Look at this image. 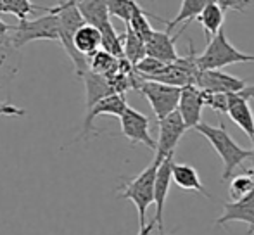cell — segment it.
Masks as SVG:
<instances>
[{"label":"cell","instance_id":"obj_1","mask_svg":"<svg viewBox=\"0 0 254 235\" xmlns=\"http://www.w3.org/2000/svg\"><path fill=\"white\" fill-rule=\"evenodd\" d=\"M194 130L199 131L202 137H206V140L213 145L214 151L218 152V156L223 161V175H221V180L232 178L235 168L242 166L244 161H248V159H254V151L241 147L230 137V133L225 130L223 123H220L218 126H211L207 123H199Z\"/></svg>","mask_w":254,"mask_h":235},{"label":"cell","instance_id":"obj_2","mask_svg":"<svg viewBox=\"0 0 254 235\" xmlns=\"http://www.w3.org/2000/svg\"><path fill=\"white\" fill-rule=\"evenodd\" d=\"M49 9L54 10L59 17V42L66 51V54L69 56L71 62H73L76 76L81 78L87 71H90V66H88V58H85L83 54L76 51L73 40L76 31L85 24L83 16H81L76 2L57 3V5L49 7Z\"/></svg>","mask_w":254,"mask_h":235},{"label":"cell","instance_id":"obj_3","mask_svg":"<svg viewBox=\"0 0 254 235\" xmlns=\"http://www.w3.org/2000/svg\"><path fill=\"white\" fill-rule=\"evenodd\" d=\"M164 158L156 156L154 161L147 166L145 170H142L135 178L125 181L120 187V197L121 199H130L135 204L138 211V225H145V215H147V208L154 204V185H156V175L159 165Z\"/></svg>","mask_w":254,"mask_h":235},{"label":"cell","instance_id":"obj_4","mask_svg":"<svg viewBox=\"0 0 254 235\" xmlns=\"http://www.w3.org/2000/svg\"><path fill=\"white\" fill-rule=\"evenodd\" d=\"M44 16L23 19L14 26L12 40L17 49H23L35 40H59V17L49 7H42Z\"/></svg>","mask_w":254,"mask_h":235},{"label":"cell","instance_id":"obj_5","mask_svg":"<svg viewBox=\"0 0 254 235\" xmlns=\"http://www.w3.org/2000/svg\"><path fill=\"white\" fill-rule=\"evenodd\" d=\"M199 67L202 71L206 69H221L225 66L230 64H239V62H254V56L241 52L239 49H235L230 44V40L227 38L225 31H218L206 45V51L197 58Z\"/></svg>","mask_w":254,"mask_h":235},{"label":"cell","instance_id":"obj_6","mask_svg":"<svg viewBox=\"0 0 254 235\" xmlns=\"http://www.w3.org/2000/svg\"><path fill=\"white\" fill-rule=\"evenodd\" d=\"M137 90L149 101L157 119H163V118H166L168 115H171V113L178 109L182 87H173V85L161 83V81L145 80V78L140 76L137 83Z\"/></svg>","mask_w":254,"mask_h":235},{"label":"cell","instance_id":"obj_7","mask_svg":"<svg viewBox=\"0 0 254 235\" xmlns=\"http://www.w3.org/2000/svg\"><path fill=\"white\" fill-rule=\"evenodd\" d=\"M120 121H121V133L131 144H144L149 149L156 151L157 142L154 140L151 135V121H149L147 116L128 106L123 115L120 116Z\"/></svg>","mask_w":254,"mask_h":235},{"label":"cell","instance_id":"obj_8","mask_svg":"<svg viewBox=\"0 0 254 235\" xmlns=\"http://www.w3.org/2000/svg\"><path fill=\"white\" fill-rule=\"evenodd\" d=\"M159 121V137H157V149L156 156L166 158V156H173L175 149H177L180 138L187 131V124H185L184 118H182L180 111H173Z\"/></svg>","mask_w":254,"mask_h":235},{"label":"cell","instance_id":"obj_9","mask_svg":"<svg viewBox=\"0 0 254 235\" xmlns=\"http://www.w3.org/2000/svg\"><path fill=\"white\" fill-rule=\"evenodd\" d=\"M173 156H166V158L161 161L159 170H157L156 175V185H154V204H156V220L157 223V230L159 234H163L164 230V220H163V213H164V204H166L168 194H170V187L171 181H173Z\"/></svg>","mask_w":254,"mask_h":235},{"label":"cell","instance_id":"obj_10","mask_svg":"<svg viewBox=\"0 0 254 235\" xmlns=\"http://www.w3.org/2000/svg\"><path fill=\"white\" fill-rule=\"evenodd\" d=\"M230 222H244L248 235H254V190L239 201H230L223 204V215L216 220L218 227H223Z\"/></svg>","mask_w":254,"mask_h":235},{"label":"cell","instance_id":"obj_11","mask_svg":"<svg viewBox=\"0 0 254 235\" xmlns=\"http://www.w3.org/2000/svg\"><path fill=\"white\" fill-rule=\"evenodd\" d=\"M127 108H128V102L125 99V94H113L101 99L97 104L92 106L90 109H87V115H85V121H83V130H81L80 137L81 138L88 137V133L94 130V121L97 116L109 115V116L120 118Z\"/></svg>","mask_w":254,"mask_h":235},{"label":"cell","instance_id":"obj_12","mask_svg":"<svg viewBox=\"0 0 254 235\" xmlns=\"http://www.w3.org/2000/svg\"><path fill=\"white\" fill-rule=\"evenodd\" d=\"M204 92L197 85H187L182 87L180 102H178V111L184 118L185 124L189 128H195L201 121L202 108H204Z\"/></svg>","mask_w":254,"mask_h":235},{"label":"cell","instance_id":"obj_13","mask_svg":"<svg viewBox=\"0 0 254 235\" xmlns=\"http://www.w3.org/2000/svg\"><path fill=\"white\" fill-rule=\"evenodd\" d=\"M195 85L204 92H239L248 87V83L244 80L232 76V74L225 73L221 69L201 71Z\"/></svg>","mask_w":254,"mask_h":235},{"label":"cell","instance_id":"obj_14","mask_svg":"<svg viewBox=\"0 0 254 235\" xmlns=\"http://www.w3.org/2000/svg\"><path fill=\"white\" fill-rule=\"evenodd\" d=\"M182 35V31H178L175 37H171L170 31H157L154 30V33L151 35L145 45H147V56H151L154 59H159L166 64H173L180 59L175 47V42L178 40V37Z\"/></svg>","mask_w":254,"mask_h":235},{"label":"cell","instance_id":"obj_15","mask_svg":"<svg viewBox=\"0 0 254 235\" xmlns=\"http://www.w3.org/2000/svg\"><path fill=\"white\" fill-rule=\"evenodd\" d=\"M10 33L0 37V83L9 81L17 73L21 62V49L16 47Z\"/></svg>","mask_w":254,"mask_h":235},{"label":"cell","instance_id":"obj_16","mask_svg":"<svg viewBox=\"0 0 254 235\" xmlns=\"http://www.w3.org/2000/svg\"><path fill=\"white\" fill-rule=\"evenodd\" d=\"M81 80H83L85 92H87V109H90L92 106H95L101 99L107 97V95L116 94L109 76L94 73V71H87L81 76Z\"/></svg>","mask_w":254,"mask_h":235},{"label":"cell","instance_id":"obj_17","mask_svg":"<svg viewBox=\"0 0 254 235\" xmlns=\"http://www.w3.org/2000/svg\"><path fill=\"white\" fill-rule=\"evenodd\" d=\"M73 44L80 54H83L85 58H92L95 52L102 49V33L97 26L85 23L83 26L76 31Z\"/></svg>","mask_w":254,"mask_h":235},{"label":"cell","instance_id":"obj_18","mask_svg":"<svg viewBox=\"0 0 254 235\" xmlns=\"http://www.w3.org/2000/svg\"><path fill=\"white\" fill-rule=\"evenodd\" d=\"M173 183H177L184 190H192L199 192L204 197L209 199V192L204 188L201 178L197 175V170L190 165H185V163H173Z\"/></svg>","mask_w":254,"mask_h":235},{"label":"cell","instance_id":"obj_19","mask_svg":"<svg viewBox=\"0 0 254 235\" xmlns=\"http://www.w3.org/2000/svg\"><path fill=\"white\" fill-rule=\"evenodd\" d=\"M76 5L80 9L81 16H83L85 23L94 24L99 30H101L104 24L111 23L107 0H78Z\"/></svg>","mask_w":254,"mask_h":235},{"label":"cell","instance_id":"obj_20","mask_svg":"<svg viewBox=\"0 0 254 235\" xmlns=\"http://www.w3.org/2000/svg\"><path fill=\"white\" fill-rule=\"evenodd\" d=\"M197 21L201 23L204 35H206V40L209 42L218 31H221V26H223V21H225V10L218 5L214 0H211L201 14H199Z\"/></svg>","mask_w":254,"mask_h":235},{"label":"cell","instance_id":"obj_21","mask_svg":"<svg viewBox=\"0 0 254 235\" xmlns=\"http://www.w3.org/2000/svg\"><path fill=\"white\" fill-rule=\"evenodd\" d=\"M211 0H182V5H180V10H178V14L175 16L173 21H164L166 23V31H171L175 26H178V24L184 23V26H182L180 31H184L185 28L189 26V23L194 19H197L199 14L204 10V7L209 3Z\"/></svg>","mask_w":254,"mask_h":235},{"label":"cell","instance_id":"obj_22","mask_svg":"<svg viewBox=\"0 0 254 235\" xmlns=\"http://www.w3.org/2000/svg\"><path fill=\"white\" fill-rule=\"evenodd\" d=\"M123 51L125 59L130 60L133 66H137L144 58H147V45L142 37H138L130 26H127V31L123 35Z\"/></svg>","mask_w":254,"mask_h":235},{"label":"cell","instance_id":"obj_23","mask_svg":"<svg viewBox=\"0 0 254 235\" xmlns=\"http://www.w3.org/2000/svg\"><path fill=\"white\" fill-rule=\"evenodd\" d=\"M120 62H121L120 58L109 54V52L104 51V49L97 51L92 58H88L90 71L104 74V76H113V74H116L118 71H120Z\"/></svg>","mask_w":254,"mask_h":235},{"label":"cell","instance_id":"obj_24","mask_svg":"<svg viewBox=\"0 0 254 235\" xmlns=\"http://www.w3.org/2000/svg\"><path fill=\"white\" fill-rule=\"evenodd\" d=\"M44 5H35L31 0H0V14H12L17 21L28 19V16L37 10H42Z\"/></svg>","mask_w":254,"mask_h":235},{"label":"cell","instance_id":"obj_25","mask_svg":"<svg viewBox=\"0 0 254 235\" xmlns=\"http://www.w3.org/2000/svg\"><path fill=\"white\" fill-rule=\"evenodd\" d=\"M102 33V49L107 51L109 54L116 56V58L123 59L125 51H123V35H120L116 31V28L113 26V23H107L101 28Z\"/></svg>","mask_w":254,"mask_h":235},{"label":"cell","instance_id":"obj_26","mask_svg":"<svg viewBox=\"0 0 254 235\" xmlns=\"http://www.w3.org/2000/svg\"><path fill=\"white\" fill-rule=\"evenodd\" d=\"M254 190V180L251 175L246 172L239 173V175L232 176L230 185H228V197L230 201H239V199L246 197Z\"/></svg>","mask_w":254,"mask_h":235},{"label":"cell","instance_id":"obj_27","mask_svg":"<svg viewBox=\"0 0 254 235\" xmlns=\"http://www.w3.org/2000/svg\"><path fill=\"white\" fill-rule=\"evenodd\" d=\"M147 16H152V17H157L154 16V14H149L147 10H144L140 5L137 7V10L133 12V16H131L130 23L127 24V26H130L131 30L135 31V33L138 35V37H142L145 42L151 38V35L154 33V28L151 26V23H149Z\"/></svg>","mask_w":254,"mask_h":235},{"label":"cell","instance_id":"obj_28","mask_svg":"<svg viewBox=\"0 0 254 235\" xmlns=\"http://www.w3.org/2000/svg\"><path fill=\"white\" fill-rule=\"evenodd\" d=\"M107 7H109L111 16L120 17L125 24H128L133 12L137 10L138 3L135 0H107Z\"/></svg>","mask_w":254,"mask_h":235},{"label":"cell","instance_id":"obj_29","mask_svg":"<svg viewBox=\"0 0 254 235\" xmlns=\"http://www.w3.org/2000/svg\"><path fill=\"white\" fill-rule=\"evenodd\" d=\"M218 5L223 10H239V12H244L249 7L251 0H214Z\"/></svg>","mask_w":254,"mask_h":235},{"label":"cell","instance_id":"obj_30","mask_svg":"<svg viewBox=\"0 0 254 235\" xmlns=\"http://www.w3.org/2000/svg\"><path fill=\"white\" fill-rule=\"evenodd\" d=\"M26 111L21 108H16L10 102H0V116H24Z\"/></svg>","mask_w":254,"mask_h":235},{"label":"cell","instance_id":"obj_31","mask_svg":"<svg viewBox=\"0 0 254 235\" xmlns=\"http://www.w3.org/2000/svg\"><path fill=\"white\" fill-rule=\"evenodd\" d=\"M157 227V223H156V220H152L151 223H145L144 227H140V230H138V235H151L152 234V230Z\"/></svg>","mask_w":254,"mask_h":235},{"label":"cell","instance_id":"obj_32","mask_svg":"<svg viewBox=\"0 0 254 235\" xmlns=\"http://www.w3.org/2000/svg\"><path fill=\"white\" fill-rule=\"evenodd\" d=\"M14 30V26L12 24H7L5 21H2L0 19V37H2V35H7V33H10V31Z\"/></svg>","mask_w":254,"mask_h":235},{"label":"cell","instance_id":"obj_33","mask_svg":"<svg viewBox=\"0 0 254 235\" xmlns=\"http://www.w3.org/2000/svg\"><path fill=\"white\" fill-rule=\"evenodd\" d=\"M242 172H246L248 175H251L253 176V180H254V165L251 166V168H246V170H242Z\"/></svg>","mask_w":254,"mask_h":235},{"label":"cell","instance_id":"obj_34","mask_svg":"<svg viewBox=\"0 0 254 235\" xmlns=\"http://www.w3.org/2000/svg\"><path fill=\"white\" fill-rule=\"evenodd\" d=\"M67 2H78V0H57V3H67Z\"/></svg>","mask_w":254,"mask_h":235},{"label":"cell","instance_id":"obj_35","mask_svg":"<svg viewBox=\"0 0 254 235\" xmlns=\"http://www.w3.org/2000/svg\"><path fill=\"white\" fill-rule=\"evenodd\" d=\"M253 144H254V138H253Z\"/></svg>","mask_w":254,"mask_h":235}]
</instances>
